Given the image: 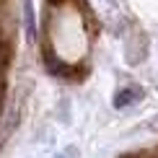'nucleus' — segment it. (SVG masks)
<instances>
[{
    "label": "nucleus",
    "mask_w": 158,
    "mask_h": 158,
    "mask_svg": "<svg viewBox=\"0 0 158 158\" xmlns=\"http://www.w3.org/2000/svg\"><path fill=\"white\" fill-rule=\"evenodd\" d=\"M10 57H13L10 42L0 34V75H5V70H8V65H10Z\"/></svg>",
    "instance_id": "f257e3e1"
},
{
    "label": "nucleus",
    "mask_w": 158,
    "mask_h": 158,
    "mask_svg": "<svg viewBox=\"0 0 158 158\" xmlns=\"http://www.w3.org/2000/svg\"><path fill=\"white\" fill-rule=\"evenodd\" d=\"M5 91H8V83H5V75H0V111L5 106Z\"/></svg>",
    "instance_id": "f03ea898"
},
{
    "label": "nucleus",
    "mask_w": 158,
    "mask_h": 158,
    "mask_svg": "<svg viewBox=\"0 0 158 158\" xmlns=\"http://www.w3.org/2000/svg\"><path fill=\"white\" fill-rule=\"evenodd\" d=\"M119 158H150L148 153H127V156H119Z\"/></svg>",
    "instance_id": "7ed1b4c3"
}]
</instances>
